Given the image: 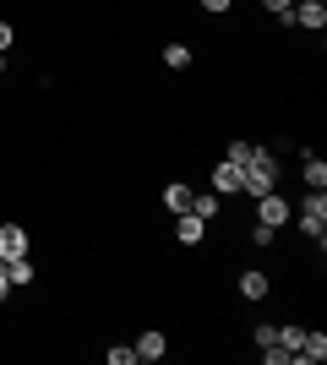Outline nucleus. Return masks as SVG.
<instances>
[{"instance_id":"nucleus-1","label":"nucleus","mask_w":327,"mask_h":365,"mask_svg":"<svg viewBox=\"0 0 327 365\" xmlns=\"http://www.w3.org/2000/svg\"><path fill=\"white\" fill-rule=\"evenodd\" d=\"M240 191H246V197H267V191H279V158H273L267 148H256L246 164H240Z\"/></svg>"},{"instance_id":"nucleus-2","label":"nucleus","mask_w":327,"mask_h":365,"mask_svg":"<svg viewBox=\"0 0 327 365\" xmlns=\"http://www.w3.org/2000/svg\"><path fill=\"white\" fill-rule=\"evenodd\" d=\"M300 229L322 245V235H327V191H311V197L300 202Z\"/></svg>"},{"instance_id":"nucleus-3","label":"nucleus","mask_w":327,"mask_h":365,"mask_svg":"<svg viewBox=\"0 0 327 365\" xmlns=\"http://www.w3.org/2000/svg\"><path fill=\"white\" fill-rule=\"evenodd\" d=\"M289 28L322 33V28H327V6H322V0H295V11H289Z\"/></svg>"},{"instance_id":"nucleus-4","label":"nucleus","mask_w":327,"mask_h":365,"mask_svg":"<svg viewBox=\"0 0 327 365\" xmlns=\"http://www.w3.org/2000/svg\"><path fill=\"white\" fill-rule=\"evenodd\" d=\"M28 229L22 224H11V218H6V224H0V262H11V257H28Z\"/></svg>"},{"instance_id":"nucleus-5","label":"nucleus","mask_w":327,"mask_h":365,"mask_svg":"<svg viewBox=\"0 0 327 365\" xmlns=\"http://www.w3.org/2000/svg\"><path fill=\"white\" fill-rule=\"evenodd\" d=\"M256 224H273V229H284V224H289V202H284L279 191L256 197Z\"/></svg>"},{"instance_id":"nucleus-6","label":"nucleus","mask_w":327,"mask_h":365,"mask_svg":"<svg viewBox=\"0 0 327 365\" xmlns=\"http://www.w3.org/2000/svg\"><path fill=\"white\" fill-rule=\"evenodd\" d=\"M175 240H180V245H202V240H207V218L175 213Z\"/></svg>"},{"instance_id":"nucleus-7","label":"nucleus","mask_w":327,"mask_h":365,"mask_svg":"<svg viewBox=\"0 0 327 365\" xmlns=\"http://www.w3.org/2000/svg\"><path fill=\"white\" fill-rule=\"evenodd\" d=\"M295 360H306V365H322V360H327V333H322V327H306Z\"/></svg>"},{"instance_id":"nucleus-8","label":"nucleus","mask_w":327,"mask_h":365,"mask_svg":"<svg viewBox=\"0 0 327 365\" xmlns=\"http://www.w3.org/2000/svg\"><path fill=\"white\" fill-rule=\"evenodd\" d=\"M131 349H137V360H147V365H153V360H164V354H170V338H164V333L153 327V333H142L137 344H131Z\"/></svg>"},{"instance_id":"nucleus-9","label":"nucleus","mask_w":327,"mask_h":365,"mask_svg":"<svg viewBox=\"0 0 327 365\" xmlns=\"http://www.w3.org/2000/svg\"><path fill=\"white\" fill-rule=\"evenodd\" d=\"M213 191H218V197H240V164L224 158V164L213 169Z\"/></svg>"},{"instance_id":"nucleus-10","label":"nucleus","mask_w":327,"mask_h":365,"mask_svg":"<svg viewBox=\"0 0 327 365\" xmlns=\"http://www.w3.org/2000/svg\"><path fill=\"white\" fill-rule=\"evenodd\" d=\"M164 207H170V213H186V207H191V185L170 180V185H164Z\"/></svg>"},{"instance_id":"nucleus-11","label":"nucleus","mask_w":327,"mask_h":365,"mask_svg":"<svg viewBox=\"0 0 327 365\" xmlns=\"http://www.w3.org/2000/svg\"><path fill=\"white\" fill-rule=\"evenodd\" d=\"M300 180L311 185V191H327V164L316 158V153H306V169H300Z\"/></svg>"},{"instance_id":"nucleus-12","label":"nucleus","mask_w":327,"mask_h":365,"mask_svg":"<svg viewBox=\"0 0 327 365\" xmlns=\"http://www.w3.org/2000/svg\"><path fill=\"white\" fill-rule=\"evenodd\" d=\"M218 207H224V197H218V191H202V197L191 191V207H186V213H197V218H218Z\"/></svg>"},{"instance_id":"nucleus-13","label":"nucleus","mask_w":327,"mask_h":365,"mask_svg":"<svg viewBox=\"0 0 327 365\" xmlns=\"http://www.w3.org/2000/svg\"><path fill=\"white\" fill-rule=\"evenodd\" d=\"M6 273H11V289H28L33 278H38V273H33V262H28V257H11V262H6Z\"/></svg>"},{"instance_id":"nucleus-14","label":"nucleus","mask_w":327,"mask_h":365,"mask_svg":"<svg viewBox=\"0 0 327 365\" xmlns=\"http://www.w3.org/2000/svg\"><path fill=\"white\" fill-rule=\"evenodd\" d=\"M267 289H273L267 273H240V294H246V300H267Z\"/></svg>"},{"instance_id":"nucleus-15","label":"nucleus","mask_w":327,"mask_h":365,"mask_svg":"<svg viewBox=\"0 0 327 365\" xmlns=\"http://www.w3.org/2000/svg\"><path fill=\"white\" fill-rule=\"evenodd\" d=\"M164 66H170V71H186V66H191V49L186 44H164Z\"/></svg>"},{"instance_id":"nucleus-16","label":"nucleus","mask_w":327,"mask_h":365,"mask_svg":"<svg viewBox=\"0 0 327 365\" xmlns=\"http://www.w3.org/2000/svg\"><path fill=\"white\" fill-rule=\"evenodd\" d=\"M300 338H306V327H279V338H273V344L295 354V349H300Z\"/></svg>"},{"instance_id":"nucleus-17","label":"nucleus","mask_w":327,"mask_h":365,"mask_svg":"<svg viewBox=\"0 0 327 365\" xmlns=\"http://www.w3.org/2000/svg\"><path fill=\"white\" fill-rule=\"evenodd\" d=\"M251 153H256V142H229V153H224V158H229V164H246Z\"/></svg>"},{"instance_id":"nucleus-18","label":"nucleus","mask_w":327,"mask_h":365,"mask_svg":"<svg viewBox=\"0 0 327 365\" xmlns=\"http://www.w3.org/2000/svg\"><path fill=\"white\" fill-rule=\"evenodd\" d=\"M109 365H137V349H131V344H115V349H109Z\"/></svg>"},{"instance_id":"nucleus-19","label":"nucleus","mask_w":327,"mask_h":365,"mask_svg":"<svg viewBox=\"0 0 327 365\" xmlns=\"http://www.w3.org/2000/svg\"><path fill=\"white\" fill-rule=\"evenodd\" d=\"M262 6H267L273 16H284V22H289V11H295V0H262Z\"/></svg>"},{"instance_id":"nucleus-20","label":"nucleus","mask_w":327,"mask_h":365,"mask_svg":"<svg viewBox=\"0 0 327 365\" xmlns=\"http://www.w3.org/2000/svg\"><path fill=\"white\" fill-rule=\"evenodd\" d=\"M273 338H279V327H273V322H262V327H256V344H262V349H273Z\"/></svg>"},{"instance_id":"nucleus-21","label":"nucleus","mask_w":327,"mask_h":365,"mask_svg":"<svg viewBox=\"0 0 327 365\" xmlns=\"http://www.w3.org/2000/svg\"><path fill=\"white\" fill-rule=\"evenodd\" d=\"M273 235H279L273 224H256V229H251V240H256V245H273Z\"/></svg>"},{"instance_id":"nucleus-22","label":"nucleus","mask_w":327,"mask_h":365,"mask_svg":"<svg viewBox=\"0 0 327 365\" xmlns=\"http://www.w3.org/2000/svg\"><path fill=\"white\" fill-rule=\"evenodd\" d=\"M11 300V273H6V262H0V305Z\"/></svg>"},{"instance_id":"nucleus-23","label":"nucleus","mask_w":327,"mask_h":365,"mask_svg":"<svg viewBox=\"0 0 327 365\" xmlns=\"http://www.w3.org/2000/svg\"><path fill=\"white\" fill-rule=\"evenodd\" d=\"M11 44H16V33H11V22H0V49L11 55Z\"/></svg>"},{"instance_id":"nucleus-24","label":"nucleus","mask_w":327,"mask_h":365,"mask_svg":"<svg viewBox=\"0 0 327 365\" xmlns=\"http://www.w3.org/2000/svg\"><path fill=\"white\" fill-rule=\"evenodd\" d=\"M229 6H234V0H202V11H213V16H218V11H229Z\"/></svg>"},{"instance_id":"nucleus-25","label":"nucleus","mask_w":327,"mask_h":365,"mask_svg":"<svg viewBox=\"0 0 327 365\" xmlns=\"http://www.w3.org/2000/svg\"><path fill=\"white\" fill-rule=\"evenodd\" d=\"M0 76H6V49H0Z\"/></svg>"}]
</instances>
